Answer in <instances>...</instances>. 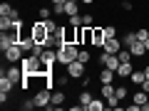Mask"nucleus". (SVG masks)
<instances>
[{
    "instance_id": "37",
    "label": "nucleus",
    "mask_w": 149,
    "mask_h": 111,
    "mask_svg": "<svg viewBox=\"0 0 149 111\" xmlns=\"http://www.w3.org/2000/svg\"><path fill=\"white\" fill-rule=\"evenodd\" d=\"M52 12H55V15H65V3H62V5H55Z\"/></svg>"
},
{
    "instance_id": "27",
    "label": "nucleus",
    "mask_w": 149,
    "mask_h": 111,
    "mask_svg": "<svg viewBox=\"0 0 149 111\" xmlns=\"http://www.w3.org/2000/svg\"><path fill=\"white\" fill-rule=\"evenodd\" d=\"M134 42H137V32H127L124 40H122V45H124V47H132Z\"/></svg>"
},
{
    "instance_id": "30",
    "label": "nucleus",
    "mask_w": 149,
    "mask_h": 111,
    "mask_svg": "<svg viewBox=\"0 0 149 111\" xmlns=\"http://www.w3.org/2000/svg\"><path fill=\"white\" fill-rule=\"evenodd\" d=\"M67 22H70V25H74V27H82V25H85V22H82V15H70Z\"/></svg>"
},
{
    "instance_id": "5",
    "label": "nucleus",
    "mask_w": 149,
    "mask_h": 111,
    "mask_svg": "<svg viewBox=\"0 0 149 111\" xmlns=\"http://www.w3.org/2000/svg\"><path fill=\"white\" fill-rule=\"evenodd\" d=\"M0 74H5L8 79H13V82H15V84H17V86H20V82L25 79V72H22V64H20V62L10 64V67H8V69H3V72H0Z\"/></svg>"
},
{
    "instance_id": "22",
    "label": "nucleus",
    "mask_w": 149,
    "mask_h": 111,
    "mask_svg": "<svg viewBox=\"0 0 149 111\" xmlns=\"http://www.w3.org/2000/svg\"><path fill=\"white\" fill-rule=\"evenodd\" d=\"M104 106H107L104 99H92L90 101V111H104Z\"/></svg>"
},
{
    "instance_id": "15",
    "label": "nucleus",
    "mask_w": 149,
    "mask_h": 111,
    "mask_svg": "<svg viewBox=\"0 0 149 111\" xmlns=\"http://www.w3.org/2000/svg\"><path fill=\"white\" fill-rule=\"evenodd\" d=\"M80 0H67V3H65V15H80Z\"/></svg>"
},
{
    "instance_id": "42",
    "label": "nucleus",
    "mask_w": 149,
    "mask_h": 111,
    "mask_svg": "<svg viewBox=\"0 0 149 111\" xmlns=\"http://www.w3.org/2000/svg\"><path fill=\"white\" fill-rule=\"evenodd\" d=\"M144 77L149 79V64H144Z\"/></svg>"
},
{
    "instance_id": "38",
    "label": "nucleus",
    "mask_w": 149,
    "mask_h": 111,
    "mask_svg": "<svg viewBox=\"0 0 149 111\" xmlns=\"http://www.w3.org/2000/svg\"><path fill=\"white\" fill-rule=\"evenodd\" d=\"M127 111H142V106H139V104H129Z\"/></svg>"
},
{
    "instance_id": "33",
    "label": "nucleus",
    "mask_w": 149,
    "mask_h": 111,
    "mask_svg": "<svg viewBox=\"0 0 149 111\" xmlns=\"http://www.w3.org/2000/svg\"><path fill=\"white\" fill-rule=\"evenodd\" d=\"M107 106H109V109H119V99H117V94H114V96H107Z\"/></svg>"
},
{
    "instance_id": "4",
    "label": "nucleus",
    "mask_w": 149,
    "mask_h": 111,
    "mask_svg": "<svg viewBox=\"0 0 149 111\" xmlns=\"http://www.w3.org/2000/svg\"><path fill=\"white\" fill-rule=\"evenodd\" d=\"M17 42H20V30H17V27L3 32V35H0V52H5L10 45H17Z\"/></svg>"
},
{
    "instance_id": "9",
    "label": "nucleus",
    "mask_w": 149,
    "mask_h": 111,
    "mask_svg": "<svg viewBox=\"0 0 149 111\" xmlns=\"http://www.w3.org/2000/svg\"><path fill=\"white\" fill-rule=\"evenodd\" d=\"M60 37H62V42H74L77 45V27L67 22L65 27H60Z\"/></svg>"
},
{
    "instance_id": "14",
    "label": "nucleus",
    "mask_w": 149,
    "mask_h": 111,
    "mask_svg": "<svg viewBox=\"0 0 149 111\" xmlns=\"http://www.w3.org/2000/svg\"><path fill=\"white\" fill-rule=\"evenodd\" d=\"M132 72H134L132 62H119V67H117V77H119V79H129Z\"/></svg>"
},
{
    "instance_id": "10",
    "label": "nucleus",
    "mask_w": 149,
    "mask_h": 111,
    "mask_svg": "<svg viewBox=\"0 0 149 111\" xmlns=\"http://www.w3.org/2000/svg\"><path fill=\"white\" fill-rule=\"evenodd\" d=\"M100 64H102V67H109V69H114V72H117V67H119V57H117V54H109V52H102V54H100Z\"/></svg>"
},
{
    "instance_id": "1",
    "label": "nucleus",
    "mask_w": 149,
    "mask_h": 111,
    "mask_svg": "<svg viewBox=\"0 0 149 111\" xmlns=\"http://www.w3.org/2000/svg\"><path fill=\"white\" fill-rule=\"evenodd\" d=\"M20 64H22L25 77H32V74H50V69L42 64V59L37 57V54H25Z\"/></svg>"
},
{
    "instance_id": "28",
    "label": "nucleus",
    "mask_w": 149,
    "mask_h": 111,
    "mask_svg": "<svg viewBox=\"0 0 149 111\" xmlns=\"http://www.w3.org/2000/svg\"><path fill=\"white\" fill-rule=\"evenodd\" d=\"M82 22H85V27H95V15L92 12H82Z\"/></svg>"
},
{
    "instance_id": "3",
    "label": "nucleus",
    "mask_w": 149,
    "mask_h": 111,
    "mask_svg": "<svg viewBox=\"0 0 149 111\" xmlns=\"http://www.w3.org/2000/svg\"><path fill=\"white\" fill-rule=\"evenodd\" d=\"M32 99H35L37 109H50V106H52V89L42 86V89H37L35 94H32Z\"/></svg>"
},
{
    "instance_id": "39",
    "label": "nucleus",
    "mask_w": 149,
    "mask_h": 111,
    "mask_svg": "<svg viewBox=\"0 0 149 111\" xmlns=\"http://www.w3.org/2000/svg\"><path fill=\"white\" fill-rule=\"evenodd\" d=\"M139 89H144V91H149V79H144L142 84H139Z\"/></svg>"
},
{
    "instance_id": "13",
    "label": "nucleus",
    "mask_w": 149,
    "mask_h": 111,
    "mask_svg": "<svg viewBox=\"0 0 149 111\" xmlns=\"http://www.w3.org/2000/svg\"><path fill=\"white\" fill-rule=\"evenodd\" d=\"M132 101H134V104H139V106H142V111H149V91L139 89L137 94L132 96Z\"/></svg>"
},
{
    "instance_id": "21",
    "label": "nucleus",
    "mask_w": 149,
    "mask_h": 111,
    "mask_svg": "<svg viewBox=\"0 0 149 111\" xmlns=\"http://www.w3.org/2000/svg\"><path fill=\"white\" fill-rule=\"evenodd\" d=\"M13 17L10 15H0V32H8V30H13Z\"/></svg>"
},
{
    "instance_id": "2",
    "label": "nucleus",
    "mask_w": 149,
    "mask_h": 111,
    "mask_svg": "<svg viewBox=\"0 0 149 111\" xmlns=\"http://www.w3.org/2000/svg\"><path fill=\"white\" fill-rule=\"evenodd\" d=\"M80 54V45L74 42H62L57 47V67H67L70 62H74Z\"/></svg>"
},
{
    "instance_id": "19",
    "label": "nucleus",
    "mask_w": 149,
    "mask_h": 111,
    "mask_svg": "<svg viewBox=\"0 0 149 111\" xmlns=\"http://www.w3.org/2000/svg\"><path fill=\"white\" fill-rule=\"evenodd\" d=\"M65 104V91H52V106L50 109H62Z\"/></svg>"
},
{
    "instance_id": "12",
    "label": "nucleus",
    "mask_w": 149,
    "mask_h": 111,
    "mask_svg": "<svg viewBox=\"0 0 149 111\" xmlns=\"http://www.w3.org/2000/svg\"><path fill=\"white\" fill-rule=\"evenodd\" d=\"M114 79H117V72L109 67H102L100 69V84H114Z\"/></svg>"
},
{
    "instance_id": "32",
    "label": "nucleus",
    "mask_w": 149,
    "mask_h": 111,
    "mask_svg": "<svg viewBox=\"0 0 149 111\" xmlns=\"http://www.w3.org/2000/svg\"><path fill=\"white\" fill-rule=\"evenodd\" d=\"M77 59H80L82 64H90V59H92V54L87 52V49H80V54H77Z\"/></svg>"
},
{
    "instance_id": "18",
    "label": "nucleus",
    "mask_w": 149,
    "mask_h": 111,
    "mask_svg": "<svg viewBox=\"0 0 149 111\" xmlns=\"http://www.w3.org/2000/svg\"><path fill=\"white\" fill-rule=\"evenodd\" d=\"M15 82H13V79H8V77H5V74H0V91H8V94H10V91L13 89H15Z\"/></svg>"
},
{
    "instance_id": "16",
    "label": "nucleus",
    "mask_w": 149,
    "mask_h": 111,
    "mask_svg": "<svg viewBox=\"0 0 149 111\" xmlns=\"http://www.w3.org/2000/svg\"><path fill=\"white\" fill-rule=\"evenodd\" d=\"M129 52H132V57H134V59H137V57H144V54H147V45L137 40V42L129 47Z\"/></svg>"
},
{
    "instance_id": "26",
    "label": "nucleus",
    "mask_w": 149,
    "mask_h": 111,
    "mask_svg": "<svg viewBox=\"0 0 149 111\" xmlns=\"http://www.w3.org/2000/svg\"><path fill=\"white\" fill-rule=\"evenodd\" d=\"M100 89H102V99L114 96V84H100Z\"/></svg>"
},
{
    "instance_id": "35",
    "label": "nucleus",
    "mask_w": 149,
    "mask_h": 111,
    "mask_svg": "<svg viewBox=\"0 0 149 111\" xmlns=\"http://www.w3.org/2000/svg\"><path fill=\"white\" fill-rule=\"evenodd\" d=\"M147 37H149V30H147V27L137 30V40H139V42H147Z\"/></svg>"
},
{
    "instance_id": "20",
    "label": "nucleus",
    "mask_w": 149,
    "mask_h": 111,
    "mask_svg": "<svg viewBox=\"0 0 149 111\" xmlns=\"http://www.w3.org/2000/svg\"><path fill=\"white\" fill-rule=\"evenodd\" d=\"M90 101H92L90 89H82L80 91V104H82V109H85V111H90Z\"/></svg>"
},
{
    "instance_id": "29",
    "label": "nucleus",
    "mask_w": 149,
    "mask_h": 111,
    "mask_svg": "<svg viewBox=\"0 0 149 111\" xmlns=\"http://www.w3.org/2000/svg\"><path fill=\"white\" fill-rule=\"evenodd\" d=\"M37 15H40V20H50V17H52L55 12L50 10V8H40V10H37Z\"/></svg>"
},
{
    "instance_id": "25",
    "label": "nucleus",
    "mask_w": 149,
    "mask_h": 111,
    "mask_svg": "<svg viewBox=\"0 0 149 111\" xmlns=\"http://www.w3.org/2000/svg\"><path fill=\"white\" fill-rule=\"evenodd\" d=\"M114 94H117V99L119 101H124V99H127V96H129V89H127V86H114Z\"/></svg>"
},
{
    "instance_id": "43",
    "label": "nucleus",
    "mask_w": 149,
    "mask_h": 111,
    "mask_svg": "<svg viewBox=\"0 0 149 111\" xmlns=\"http://www.w3.org/2000/svg\"><path fill=\"white\" fill-rule=\"evenodd\" d=\"M144 45H147V52H149V37H147V42H144Z\"/></svg>"
},
{
    "instance_id": "41",
    "label": "nucleus",
    "mask_w": 149,
    "mask_h": 111,
    "mask_svg": "<svg viewBox=\"0 0 149 111\" xmlns=\"http://www.w3.org/2000/svg\"><path fill=\"white\" fill-rule=\"evenodd\" d=\"M52 5H62V3H67V0H50Z\"/></svg>"
},
{
    "instance_id": "11",
    "label": "nucleus",
    "mask_w": 149,
    "mask_h": 111,
    "mask_svg": "<svg viewBox=\"0 0 149 111\" xmlns=\"http://www.w3.org/2000/svg\"><path fill=\"white\" fill-rule=\"evenodd\" d=\"M122 47H124V45H122V40H119V37H112V40H107V42H104V47H102V52L117 54V52H119Z\"/></svg>"
},
{
    "instance_id": "40",
    "label": "nucleus",
    "mask_w": 149,
    "mask_h": 111,
    "mask_svg": "<svg viewBox=\"0 0 149 111\" xmlns=\"http://www.w3.org/2000/svg\"><path fill=\"white\" fill-rule=\"evenodd\" d=\"M82 5H95V0H80Z\"/></svg>"
},
{
    "instance_id": "8",
    "label": "nucleus",
    "mask_w": 149,
    "mask_h": 111,
    "mask_svg": "<svg viewBox=\"0 0 149 111\" xmlns=\"http://www.w3.org/2000/svg\"><path fill=\"white\" fill-rule=\"evenodd\" d=\"M107 37H104V25H95L92 27V47H104Z\"/></svg>"
},
{
    "instance_id": "31",
    "label": "nucleus",
    "mask_w": 149,
    "mask_h": 111,
    "mask_svg": "<svg viewBox=\"0 0 149 111\" xmlns=\"http://www.w3.org/2000/svg\"><path fill=\"white\" fill-rule=\"evenodd\" d=\"M104 37H107V40L117 37V27H114V25H104Z\"/></svg>"
},
{
    "instance_id": "17",
    "label": "nucleus",
    "mask_w": 149,
    "mask_h": 111,
    "mask_svg": "<svg viewBox=\"0 0 149 111\" xmlns=\"http://www.w3.org/2000/svg\"><path fill=\"white\" fill-rule=\"evenodd\" d=\"M0 15H10V17H20V10L13 8L10 3H0Z\"/></svg>"
},
{
    "instance_id": "24",
    "label": "nucleus",
    "mask_w": 149,
    "mask_h": 111,
    "mask_svg": "<svg viewBox=\"0 0 149 111\" xmlns=\"http://www.w3.org/2000/svg\"><path fill=\"white\" fill-rule=\"evenodd\" d=\"M129 79H132L134 84H142V82L147 79V77H144V69H134V72H132V77H129Z\"/></svg>"
},
{
    "instance_id": "7",
    "label": "nucleus",
    "mask_w": 149,
    "mask_h": 111,
    "mask_svg": "<svg viewBox=\"0 0 149 111\" xmlns=\"http://www.w3.org/2000/svg\"><path fill=\"white\" fill-rule=\"evenodd\" d=\"M85 67H87V64H82L80 59H74V62H70L65 69H67L70 79H72V82H77V79H82V77H85Z\"/></svg>"
},
{
    "instance_id": "6",
    "label": "nucleus",
    "mask_w": 149,
    "mask_h": 111,
    "mask_svg": "<svg viewBox=\"0 0 149 111\" xmlns=\"http://www.w3.org/2000/svg\"><path fill=\"white\" fill-rule=\"evenodd\" d=\"M3 57H5V62H10V64L22 62V57H25V49L20 47V42H17V45H10V47L3 52Z\"/></svg>"
},
{
    "instance_id": "36",
    "label": "nucleus",
    "mask_w": 149,
    "mask_h": 111,
    "mask_svg": "<svg viewBox=\"0 0 149 111\" xmlns=\"http://www.w3.org/2000/svg\"><path fill=\"white\" fill-rule=\"evenodd\" d=\"M119 5H122V10H132V8H134V3H132V0H122V3H119Z\"/></svg>"
},
{
    "instance_id": "23",
    "label": "nucleus",
    "mask_w": 149,
    "mask_h": 111,
    "mask_svg": "<svg viewBox=\"0 0 149 111\" xmlns=\"http://www.w3.org/2000/svg\"><path fill=\"white\" fill-rule=\"evenodd\" d=\"M117 57H119V62H132V52H129V47H122V49H119V52H117Z\"/></svg>"
},
{
    "instance_id": "34",
    "label": "nucleus",
    "mask_w": 149,
    "mask_h": 111,
    "mask_svg": "<svg viewBox=\"0 0 149 111\" xmlns=\"http://www.w3.org/2000/svg\"><path fill=\"white\" fill-rule=\"evenodd\" d=\"M20 109H22V111H32V109H35V99H25V101L20 104Z\"/></svg>"
}]
</instances>
